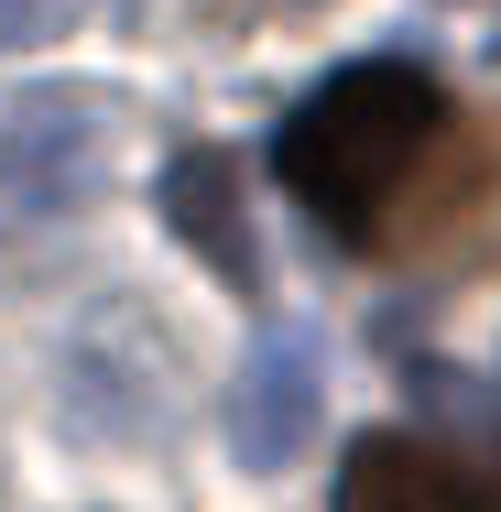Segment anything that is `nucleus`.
Returning <instances> with one entry per match:
<instances>
[{"label":"nucleus","mask_w":501,"mask_h":512,"mask_svg":"<svg viewBox=\"0 0 501 512\" xmlns=\"http://www.w3.org/2000/svg\"><path fill=\"white\" fill-rule=\"evenodd\" d=\"M447 131V88L403 55H371V66H338L316 99L273 131V164L338 240H371V218L403 197V175L436 153Z\"/></svg>","instance_id":"f257e3e1"},{"label":"nucleus","mask_w":501,"mask_h":512,"mask_svg":"<svg viewBox=\"0 0 501 512\" xmlns=\"http://www.w3.org/2000/svg\"><path fill=\"white\" fill-rule=\"evenodd\" d=\"M327 425V360H316V338L284 327V338H262L251 360H240V382H229V458L240 469H295L305 436Z\"/></svg>","instance_id":"f03ea898"},{"label":"nucleus","mask_w":501,"mask_h":512,"mask_svg":"<svg viewBox=\"0 0 501 512\" xmlns=\"http://www.w3.org/2000/svg\"><path fill=\"white\" fill-rule=\"evenodd\" d=\"M164 218H175V240H197V251H207V273H218L229 295L262 284V262H251V218H240V164H229L218 142H186V153L164 164Z\"/></svg>","instance_id":"7ed1b4c3"},{"label":"nucleus","mask_w":501,"mask_h":512,"mask_svg":"<svg viewBox=\"0 0 501 512\" xmlns=\"http://www.w3.org/2000/svg\"><path fill=\"white\" fill-rule=\"evenodd\" d=\"M338 512H469L458 469L414 436H360L349 469H338Z\"/></svg>","instance_id":"20e7f679"},{"label":"nucleus","mask_w":501,"mask_h":512,"mask_svg":"<svg viewBox=\"0 0 501 512\" xmlns=\"http://www.w3.org/2000/svg\"><path fill=\"white\" fill-rule=\"evenodd\" d=\"M77 22V0H0V55H22V44H55Z\"/></svg>","instance_id":"39448f33"}]
</instances>
